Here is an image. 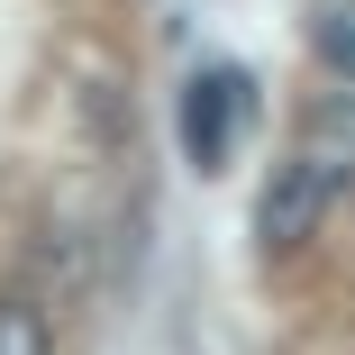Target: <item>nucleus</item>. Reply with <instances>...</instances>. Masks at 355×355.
Segmentation results:
<instances>
[{
  "mask_svg": "<svg viewBox=\"0 0 355 355\" xmlns=\"http://www.w3.org/2000/svg\"><path fill=\"white\" fill-rule=\"evenodd\" d=\"M301 164H310L328 191L355 182V83L328 92V101H310V119H301Z\"/></svg>",
  "mask_w": 355,
  "mask_h": 355,
  "instance_id": "nucleus-3",
  "label": "nucleus"
},
{
  "mask_svg": "<svg viewBox=\"0 0 355 355\" xmlns=\"http://www.w3.org/2000/svg\"><path fill=\"white\" fill-rule=\"evenodd\" d=\"M0 355H55V328L37 301H0Z\"/></svg>",
  "mask_w": 355,
  "mask_h": 355,
  "instance_id": "nucleus-5",
  "label": "nucleus"
},
{
  "mask_svg": "<svg viewBox=\"0 0 355 355\" xmlns=\"http://www.w3.org/2000/svg\"><path fill=\"white\" fill-rule=\"evenodd\" d=\"M246 110H255V92H246L237 64H219V73H191V92H182V155H191L200 173H219L228 146H237V128H246Z\"/></svg>",
  "mask_w": 355,
  "mask_h": 355,
  "instance_id": "nucleus-1",
  "label": "nucleus"
},
{
  "mask_svg": "<svg viewBox=\"0 0 355 355\" xmlns=\"http://www.w3.org/2000/svg\"><path fill=\"white\" fill-rule=\"evenodd\" d=\"M310 46L337 83H355V0H319V19H310Z\"/></svg>",
  "mask_w": 355,
  "mask_h": 355,
  "instance_id": "nucleus-4",
  "label": "nucleus"
},
{
  "mask_svg": "<svg viewBox=\"0 0 355 355\" xmlns=\"http://www.w3.org/2000/svg\"><path fill=\"white\" fill-rule=\"evenodd\" d=\"M328 200H337V191H328L301 155L273 164L264 191H255V246H264V255H301V246L319 237V219H328Z\"/></svg>",
  "mask_w": 355,
  "mask_h": 355,
  "instance_id": "nucleus-2",
  "label": "nucleus"
}]
</instances>
